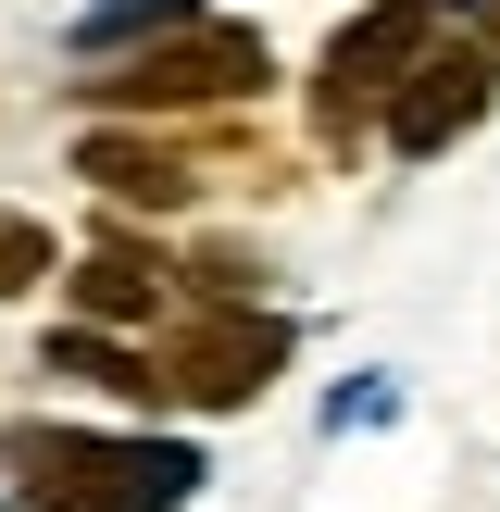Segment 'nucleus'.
Here are the masks:
<instances>
[{
  "label": "nucleus",
  "instance_id": "obj_1",
  "mask_svg": "<svg viewBox=\"0 0 500 512\" xmlns=\"http://www.w3.org/2000/svg\"><path fill=\"white\" fill-rule=\"evenodd\" d=\"M13 463H25V488H38L50 512H175L188 500V450H100V438H13Z\"/></svg>",
  "mask_w": 500,
  "mask_h": 512
},
{
  "label": "nucleus",
  "instance_id": "obj_2",
  "mask_svg": "<svg viewBox=\"0 0 500 512\" xmlns=\"http://www.w3.org/2000/svg\"><path fill=\"white\" fill-rule=\"evenodd\" d=\"M238 88H263V38H250V25H213V38H175V50H138V63L125 75H100V100H238Z\"/></svg>",
  "mask_w": 500,
  "mask_h": 512
},
{
  "label": "nucleus",
  "instance_id": "obj_3",
  "mask_svg": "<svg viewBox=\"0 0 500 512\" xmlns=\"http://www.w3.org/2000/svg\"><path fill=\"white\" fill-rule=\"evenodd\" d=\"M425 25H438V0H388V13H363L338 50H325V75H338V100L350 88H400V63L425 50Z\"/></svg>",
  "mask_w": 500,
  "mask_h": 512
},
{
  "label": "nucleus",
  "instance_id": "obj_4",
  "mask_svg": "<svg viewBox=\"0 0 500 512\" xmlns=\"http://www.w3.org/2000/svg\"><path fill=\"white\" fill-rule=\"evenodd\" d=\"M275 350H288L275 325H213V338L188 350V388H200V400H250V388L275 375Z\"/></svg>",
  "mask_w": 500,
  "mask_h": 512
},
{
  "label": "nucleus",
  "instance_id": "obj_5",
  "mask_svg": "<svg viewBox=\"0 0 500 512\" xmlns=\"http://www.w3.org/2000/svg\"><path fill=\"white\" fill-rule=\"evenodd\" d=\"M475 100H488V63H438V88H413V100H400V150L463 138V125H475Z\"/></svg>",
  "mask_w": 500,
  "mask_h": 512
},
{
  "label": "nucleus",
  "instance_id": "obj_6",
  "mask_svg": "<svg viewBox=\"0 0 500 512\" xmlns=\"http://www.w3.org/2000/svg\"><path fill=\"white\" fill-rule=\"evenodd\" d=\"M88 175H100L113 200H188V188H200L175 150H138V138H88Z\"/></svg>",
  "mask_w": 500,
  "mask_h": 512
},
{
  "label": "nucleus",
  "instance_id": "obj_7",
  "mask_svg": "<svg viewBox=\"0 0 500 512\" xmlns=\"http://www.w3.org/2000/svg\"><path fill=\"white\" fill-rule=\"evenodd\" d=\"M75 300H88V313H100V325H138V313H150V300H163V263H150V275H138V263H125V250H100V263H88V275H75Z\"/></svg>",
  "mask_w": 500,
  "mask_h": 512
},
{
  "label": "nucleus",
  "instance_id": "obj_8",
  "mask_svg": "<svg viewBox=\"0 0 500 512\" xmlns=\"http://www.w3.org/2000/svg\"><path fill=\"white\" fill-rule=\"evenodd\" d=\"M200 0H100V13H75V38L88 50H113V38H150V25H188Z\"/></svg>",
  "mask_w": 500,
  "mask_h": 512
},
{
  "label": "nucleus",
  "instance_id": "obj_9",
  "mask_svg": "<svg viewBox=\"0 0 500 512\" xmlns=\"http://www.w3.org/2000/svg\"><path fill=\"white\" fill-rule=\"evenodd\" d=\"M25 275H50V238L25 213H0V288H25Z\"/></svg>",
  "mask_w": 500,
  "mask_h": 512
}]
</instances>
